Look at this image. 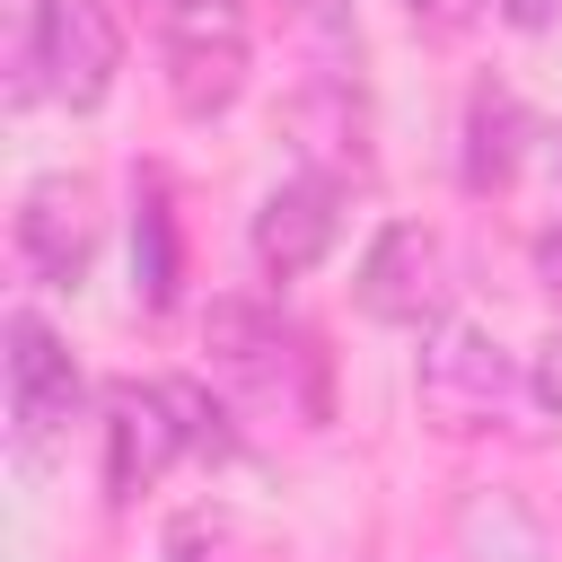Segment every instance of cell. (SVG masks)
I'll return each mask as SVG.
<instances>
[{"instance_id": "obj_7", "label": "cell", "mask_w": 562, "mask_h": 562, "mask_svg": "<svg viewBox=\"0 0 562 562\" xmlns=\"http://www.w3.org/2000/svg\"><path fill=\"white\" fill-rule=\"evenodd\" d=\"M342 202H351L342 167H299V176H281V184L263 193V211H255V263H263V281L316 272V263L334 255V237H342Z\"/></svg>"}, {"instance_id": "obj_14", "label": "cell", "mask_w": 562, "mask_h": 562, "mask_svg": "<svg viewBox=\"0 0 562 562\" xmlns=\"http://www.w3.org/2000/svg\"><path fill=\"white\" fill-rule=\"evenodd\" d=\"M9 9V105H35V44H44V9L53 0H0Z\"/></svg>"}, {"instance_id": "obj_16", "label": "cell", "mask_w": 562, "mask_h": 562, "mask_svg": "<svg viewBox=\"0 0 562 562\" xmlns=\"http://www.w3.org/2000/svg\"><path fill=\"white\" fill-rule=\"evenodd\" d=\"M527 395L562 422V334H544V342H536V360H527Z\"/></svg>"}, {"instance_id": "obj_11", "label": "cell", "mask_w": 562, "mask_h": 562, "mask_svg": "<svg viewBox=\"0 0 562 562\" xmlns=\"http://www.w3.org/2000/svg\"><path fill=\"white\" fill-rule=\"evenodd\" d=\"M176 281H184L176 202H167V176L140 167V176H132V299H140V307H176Z\"/></svg>"}, {"instance_id": "obj_17", "label": "cell", "mask_w": 562, "mask_h": 562, "mask_svg": "<svg viewBox=\"0 0 562 562\" xmlns=\"http://www.w3.org/2000/svg\"><path fill=\"white\" fill-rule=\"evenodd\" d=\"M536 281L553 290V307H562V228H544L536 237Z\"/></svg>"}, {"instance_id": "obj_9", "label": "cell", "mask_w": 562, "mask_h": 562, "mask_svg": "<svg viewBox=\"0 0 562 562\" xmlns=\"http://www.w3.org/2000/svg\"><path fill=\"white\" fill-rule=\"evenodd\" d=\"M114 70H123V26L105 0H53L44 9V44H35V88L70 114L105 105L114 97Z\"/></svg>"}, {"instance_id": "obj_5", "label": "cell", "mask_w": 562, "mask_h": 562, "mask_svg": "<svg viewBox=\"0 0 562 562\" xmlns=\"http://www.w3.org/2000/svg\"><path fill=\"white\" fill-rule=\"evenodd\" d=\"M0 342H9L0 351V369H9V439H18V457H44L79 413V360L61 351V334L35 307H9Z\"/></svg>"}, {"instance_id": "obj_1", "label": "cell", "mask_w": 562, "mask_h": 562, "mask_svg": "<svg viewBox=\"0 0 562 562\" xmlns=\"http://www.w3.org/2000/svg\"><path fill=\"white\" fill-rule=\"evenodd\" d=\"M202 351H211V378L246 413L290 422V430H316L325 422V351H316V334L299 316H281L263 299H211Z\"/></svg>"}, {"instance_id": "obj_12", "label": "cell", "mask_w": 562, "mask_h": 562, "mask_svg": "<svg viewBox=\"0 0 562 562\" xmlns=\"http://www.w3.org/2000/svg\"><path fill=\"white\" fill-rule=\"evenodd\" d=\"M167 562H290V544L228 501H193L167 518Z\"/></svg>"}, {"instance_id": "obj_18", "label": "cell", "mask_w": 562, "mask_h": 562, "mask_svg": "<svg viewBox=\"0 0 562 562\" xmlns=\"http://www.w3.org/2000/svg\"><path fill=\"white\" fill-rule=\"evenodd\" d=\"M501 18L536 35V26H553V18H562V0H501Z\"/></svg>"}, {"instance_id": "obj_19", "label": "cell", "mask_w": 562, "mask_h": 562, "mask_svg": "<svg viewBox=\"0 0 562 562\" xmlns=\"http://www.w3.org/2000/svg\"><path fill=\"white\" fill-rule=\"evenodd\" d=\"M158 9H167V0H158Z\"/></svg>"}, {"instance_id": "obj_8", "label": "cell", "mask_w": 562, "mask_h": 562, "mask_svg": "<svg viewBox=\"0 0 562 562\" xmlns=\"http://www.w3.org/2000/svg\"><path fill=\"white\" fill-rule=\"evenodd\" d=\"M18 263L44 281V290H79L88 263H97V184L88 176H35L18 193Z\"/></svg>"}, {"instance_id": "obj_3", "label": "cell", "mask_w": 562, "mask_h": 562, "mask_svg": "<svg viewBox=\"0 0 562 562\" xmlns=\"http://www.w3.org/2000/svg\"><path fill=\"white\" fill-rule=\"evenodd\" d=\"M518 395H527V369H518L483 325H430L422 369H413V404H422L430 430L474 439V430H492Z\"/></svg>"}, {"instance_id": "obj_2", "label": "cell", "mask_w": 562, "mask_h": 562, "mask_svg": "<svg viewBox=\"0 0 562 562\" xmlns=\"http://www.w3.org/2000/svg\"><path fill=\"white\" fill-rule=\"evenodd\" d=\"M158 61H167V105L184 123L228 114L246 97V70H255L246 0H167L158 9Z\"/></svg>"}, {"instance_id": "obj_4", "label": "cell", "mask_w": 562, "mask_h": 562, "mask_svg": "<svg viewBox=\"0 0 562 562\" xmlns=\"http://www.w3.org/2000/svg\"><path fill=\"white\" fill-rule=\"evenodd\" d=\"M351 299H360V316H369V325H404V334L448 325V299H457L448 237H439V228H422V220L378 228V237H369V255H360Z\"/></svg>"}, {"instance_id": "obj_10", "label": "cell", "mask_w": 562, "mask_h": 562, "mask_svg": "<svg viewBox=\"0 0 562 562\" xmlns=\"http://www.w3.org/2000/svg\"><path fill=\"white\" fill-rule=\"evenodd\" d=\"M527 140H536L527 105H518L509 88H474V97H465V149H457V176H465V193H492V184H509V176H518V158H527Z\"/></svg>"}, {"instance_id": "obj_15", "label": "cell", "mask_w": 562, "mask_h": 562, "mask_svg": "<svg viewBox=\"0 0 562 562\" xmlns=\"http://www.w3.org/2000/svg\"><path fill=\"white\" fill-rule=\"evenodd\" d=\"M501 0H404V18L422 26V35H465V26H483Z\"/></svg>"}, {"instance_id": "obj_6", "label": "cell", "mask_w": 562, "mask_h": 562, "mask_svg": "<svg viewBox=\"0 0 562 562\" xmlns=\"http://www.w3.org/2000/svg\"><path fill=\"white\" fill-rule=\"evenodd\" d=\"M97 439H105V501H140L176 457H193L167 378H114L97 395Z\"/></svg>"}, {"instance_id": "obj_13", "label": "cell", "mask_w": 562, "mask_h": 562, "mask_svg": "<svg viewBox=\"0 0 562 562\" xmlns=\"http://www.w3.org/2000/svg\"><path fill=\"white\" fill-rule=\"evenodd\" d=\"M167 395H176V413H184V448H193V457H237V430H228V413H220L211 386L167 378Z\"/></svg>"}]
</instances>
